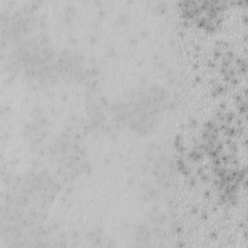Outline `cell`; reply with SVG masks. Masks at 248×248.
<instances>
[{"mask_svg": "<svg viewBox=\"0 0 248 248\" xmlns=\"http://www.w3.org/2000/svg\"><path fill=\"white\" fill-rule=\"evenodd\" d=\"M169 108L168 94L158 86H143L123 95L115 115L129 131L147 134L163 121Z\"/></svg>", "mask_w": 248, "mask_h": 248, "instance_id": "obj_1", "label": "cell"}]
</instances>
